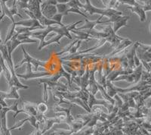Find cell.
Listing matches in <instances>:
<instances>
[{"label":"cell","instance_id":"cell-28","mask_svg":"<svg viewBox=\"0 0 151 135\" xmlns=\"http://www.w3.org/2000/svg\"><path fill=\"white\" fill-rule=\"evenodd\" d=\"M144 4H149L151 5V0H144Z\"/></svg>","mask_w":151,"mask_h":135},{"label":"cell","instance_id":"cell-13","mask_svg":"<svg viewBox=\"0 0 151 135\" xmlns=\"http://www.w3.org/2000/svg\"><path fill=\"white\" fill-rule=\"evenodd\" d=\"M104 16L101 15L100 17L98 19H97L96 21H88V18H86L85 21H86V24L84 25H83L82 27L80 28H76V30H93L94 29V28L98 25V24H106L107 23V21H101V20L103 18Z\"/></svg>","mask_w":151,"mask_h":135},{"label":"cell","instance_id":"cell-9","mask_svg":"<svg viewBox=\"0 0 151 135\" xmlns=\"http://www.w3.org/2000/svg\"><path fill=\"white\" fill-rule=\"evenodd\" d=\"M140 42H135L134 44L132 45V48L130 49H126L125 51V56L128 60V63H129V67L132 69L134 70L136 68L135 64H134V56L136 55V52H137V48L139 47Z\"/></svg>","mask_w":151,"mask_h":135},{"label":"cell","instance_id":"cell-3","mask_svg":"<svg viewBox=\"0 0 151 135\" xmlns=\"http://www.w3.org/2000/svg\"><path fill=\"white\" fill-rule=\"evenodd\" d=\"M32 65L30 63H27V73L26 74H16L17 78H23L24 80L36 79V78H43L45 76H52L53 73L52 71H45V72H33L32 71Z\"/></svg>","mask_w":151,"mask_h":135},{"label":"cell","instance_id":"cell-14","mask_svg":"<svg viewBox=\"0 0 151 135\" xmlns=\"http://www.w3.org/2000/svg\"><path fill=\"white\" fill-rule=\"evenodd\" d=\"M10 89V92H8V93L0 91V99H4V100L5 99H14L16 100L21 99V97L17 93V90H19V88L16 87H12Z\"/></svg>","mask_w":151,"mask_h":135},{"label":"cell","instance_id":"cell-5","mask_svg":"<svg viewBox=\"0 0 151 135\" xmlns=\"http://www.w3.org/2000/svg\"><path fill=\"white\" fill-rule=\"evenodd\" d=\"M103 30H104L105 32H106L107 33V37H106V40L107 42H109L110 44H111L110 46V48H114L116 49L120 43L122 41H123L125 38L123 37H120L119 36L116 34V33L113 31V29L110 25L107 26L106 28H104Z\"/></svg>","mask_w":151,"mask_h":135},{"label":"cell","instance_id":"cell-25","mask_svg":"<svg viewBox=\"0 0 151 135\" xmlns=\"http://www.w3.org/2000/svg\"><path fill=\"white\" fill-rule=\"evenodd\" d=\"M64 16H65V15L64 14H61V13H57V14L55 15L53 17H52V20H54V21H57V22L58 23V24H60V26L63 27V26H64V24H62L61 21H62V18H63V17H64Z\"/></svg>","mask_w":151,"mask_h":135},{"label":"cell","instance_id":"cell-22","mask_svg":"<svg viewBox=\"0 0 151 135\" xmlns=\"http://www.w3.org/2000/svg\"><path fill=\"white\" fill-rule=\"evenodd\" d=\"M36 106H37L38 113H41V114L45 115L48 110V106L45 101L36 102Z\"/></svg>","mask_w":151,"mask_h":135},{"label":"cell","instance_id":"cell-7","mask_svg":"<svg viewBox=\"0 0 151 135\" xmlns=\"http://www.w3.org/2000/svg\"><path fill=\"white\" fill-rule=\"evenodd\" d=\"M21 104H22L23 108L21 109H18L15 112L14 115V118H16L17 115L19 113L24 112L27 114L28 115H34L36 116L38 114L37 106H36V103H33V102H26L21 99Z\"/></svg>","mask_w":151,"mask_h":135},{"label":"cell","instance_id":"cell-1","mask_svg":"<svg viewBox=\"0 0 151 135\" xmlns=\"http://www.w3.org/2000/svg\"><path fill=\"white\" fill-rule=\"evenodd\" d=\"M84 12H87L90 15L94 14L101 15L102 16H106L108 18L113 17L114 15H122V12L117 11L114 9H99L93 5H91L90 0H86V3L83 5Z\"/></svg>","mask_w":151,"mask_h":135},{"label":"cell","instance_id":"cell-29","mask_svg":"<svg viewBox=\"0 0 151 135\" xmlns=\"http://www.w3.org/2000/svg\"><path fill=\"white\" fill-rule=\"evenodd\" d=\"M5 15H4V14H2V15H0V21H2V19H3V18H4V17H5Z\"/></svg>","mask_w":151,"mask_h":135},{"label":"cell","instance_id":"cell-16","mask_svg":"<svg viewBox=\"0 0 151 135\" xmlns=\"http://www.w3.org/2000/svg\"><path fill=\"white\" fill-rule=\"evenodd\" d=\"M127 9H130L132 12V13H135L136 15H137L140 18V21H141V22L146 21V13H145L144 9H143V5H141V3L138 5H136V6H129Z\"/></svg>","mask_w":151,"mask_h":135},{"label":"cell","instance_id":"cell-34","mask_svg":"<svg viewBox=\"0 0 151 135\" xmlns=\"http://www.w3.org/2000/svg\"><path fill=\"white\" fill-rule=\"evenodd\" d=\"M49 135H54V134H51V133H49Z\"/></svg>","mask_w":151,"mask_h":135},{"label":"cell","instance_id":"cell-15","mask_svg":"<svg viewBox=\"0 0 151 135\" xmlns=\"http://www.w3.org/2000/svg\"><path fill=\"white\" fill-rule=\"evenodd\" d=\"M41 11L42 15L45 16L48 19H52V17L58 13V9H57L56 5H45L44 7L41 8Z\"/></svg>","mask_w":151,"mask_h":135},{"label":"cell","instance_id":"cell-21","mask_svg":"<svg viewBox=\"0 0 151 135\" xmlns=\"http://www.w3.org/2000/svg\"><path fill=\"white\" fill-rule=\"evenodd\" d=\"M57 9H58V13H61L66 15H68V10L70 9V6L67 3H58L56 5Z\"/></svg>","mask_w":151,"mask_h":135},{"label":"cell","instance_id":"cell-10","mask_svg":"<svg viewBox=\"0 0 151 135\" xmlns=\"http://www.w3.org/2000/svg\"><path fill=\"white\" fill-rule=\"evenodd\" d=\"M74 106V104H72V105H70V107L68 109H66V108H63L58 105V104H55L53 106V111L54 112H64L65 113L66 115H67V118H66L65 123H67V125H69V127L72 125V123L73 122L74 117L71 115L70 110Z\"/></svg>","mask_w":151,"mask_h":135},{"label":"cell","instance_id":"cell-20","mask_svg":"<svg viewBox=\"0 0 151 135\" xmlns=\"http://www.w3.org/2000/svg\"><path fill=\"white\" fill-rule=\"evenodd\" d=\"M125 81L129 83H134V77L133 73L129 74V75H124L119 76L118 78L114 80V81Z\"/></svg>","mask_w":151,"mask_h":135},{"label":"cell","instance_id":"cell-35","mask_svg":"<svg viewBox=\"0 0 151 135\" xmlns=\"http://www.w3.org/2000/svg\"><path fill=\"white\" fill-rule=\"evenodd\" d=\"M150 123H151V121H150Z\"/></svg>","mask_w":151,"mask_h":135},{"label":"cell","instance_id":"cell-19","mask_svg":"<svg viewBox=\"0 0 151 135\" xmlns=\"http://www.w3.org/2000/svg\"><path fill=\"white\" fill-rule=\"evenodd\" d=\"M98 89H99V91L101 93L102 97H104V99L106 101H107V102H110V104H112V105L114 106L116 103V100L114 99V98H112V97L107 94V91H106V89H105L102 85L100 84L98 82Z\"/></svg>","mask_w":151,"mask_h":135},{"label":"cell","instance_id":"cell-17","mask_svg":"<svg viewBox=\"0 0 151 135\" xmlns=\"http://www.w3.org/2000/svg\"><path fill=\"white\" fill-rule=\"evenodd\" d=\"M0 64L2 65L4 76L7 80L8 83H9L11 81V79H12V72H11L9 68L7 67L6 65H5V59H3V56H2V54H0Z\"/></svg>","mask_w":151,"mask_h":135},{"label":"cell","instance_id":"cell-12","mask_svg":"<svg viewBox=\"0 0 151 135\" xmlns=\"http://www.w3.org/2000/svg\"><path fill=\"white\" fill-rule=\"evenodd\" d=\"M15 25H21L23 27L27 28H39L42 30L45 29V27L42 26L40 22L36 18H30L29 20H23V21H18L14 23Z\"/></svg>","mask_w":151,"mask_h":135},{"label":"cell","instance_id":"cell-2","mask_svg":"<svg viewBox=\"0 0 151 135\" xmlns=\"http://www.w3.org/2000/svg\"><path fill=\"white\" fill-rule=\"evenodd\" d=\"M21 49H22V51H23V52H24V59L21 61V62L18 63V64L15 66V68H19L20 66L23 65L24 63H30L31 65H33L34 66V68H35L34 70L36 71L38 70L37 69L38 67L41 66V67H43V68H46L47 66L49 65H50V63L48 62V61L38 60V59H35V58L31 57L29 54L27 52V51L25 50V49H24V46H21Z\"/></svg>","mask_w":151,"mask_h":135},{"label":"cell","instance_id":"cell-18","mask_svg":"<svg viewBox=\"0 0 151 135\" xmlns=\"http://www.w3.org/2000/svg\"><path fill=\"white\" fill-rule=\"evenodd\" d=\"M63 36L60 34H57L55 36H54L53 37L51 38V40H48V41H44L42 44H40L39 47H38V49L39 50H42L44 47L50 45V44H60V40L62 38Z\"/></svg>","mask_w":151,"mask_h":135},{"label":"cell","instance_id":"cell-33","mask_svg":"<svg viewBox=\"0 0 151 135\" xmlns=\"http://www.w3.org/2000/svg\"><path fill=\"white\" fill-rule=\"evenodd\" d=\"M145 135H151V133H150V132H147V133Z\"/></svg>","mask_w":151,"mask_h":135},{"label":"cell","instance_id":"cell-30","mask_svg":"<svg viewBox=\"0 0 151 135\" xmlns=\"http://www.w3.org/2000/svg\"><path fill=\"white\" fill-rule=\"evenodd\" d=\"M36 131L35 130L34 131H33V132H32V133H31L30 134H29V135H36Z\"/></svg>","mask_w":151,"mask_h":135},{"label":"cell","instance_id":"cell-23","mask_svg":"<svg viewBox=\"0 0 151 135\" xmlns=\"http://www.w3.org/2000/svg\"><path fill=\"white\" fill-rule=\"evenodd\" d=\"M79 39H75V40H74L70 44V45L67 46H66L65 48L63 49V50L60 51V52H57V53L55 54V56H62L63 54L67 53V52H70V49H72V47L74 45H76V43H77V42L79 41Z\"/></svg>","mask_w":151,"mask_h":135},{"label":"cell","instance_id":"cell-27","mask_svg":"<svg viewBox=\"0 0 151 135\" xmlns=\"http://www.w3.org/2000/svg\"><path fill=\"white\" fill-rule=\"evenodd\" d=\"M139 47H141V49H143L144 50L147 51V52H151V45H144V44H142L140 43L139 44Z\"/></svg>","mask_w":151,"mask_h":135},{"label":"cell","instance_id":"cell-6","mask_svg":"<svg viewBox=\"0 0 151 135\" xmlns=\"http://www.w3.org/2000/svg\"><path fill=\"white\" fill-rule=\"evenodd\" d=\"M130 18V16H123V15H114L113 17L109 18L107 21L108 22H112L113 24V31L117 33L119 30L123 27H128L127 21Z\"/></svg>","mask_w":151,"mask_h":135},{"label":"cell","instance_id":"cell-24","mask_svg":"<svg viewBox=\"0 0 151 135\" xmlns=\"http://www.w3.org/2000/svg\"><path fill=\"white\" fill-rule=\"evenodd\" d=\"M118 2L122 4H126L129 6H136L140 4V2H137L136 0H118Z\"/></svg>","mask_w":151,"mask_h":135},{"label":"cell","instance_id":"cell-32","mask_svg":"<svg viewBox=\"0 0 151 135\" xmlns=\"http://www.w3.org/2000/svg\"><path fill=\"white\" fill-rule=\"evenodd\" d=\"M150 34H151V23H150Z\"/></svg>","mask_w":151,"mask_h":135},{"label":"cell","instance_id":"cell-11","mask_svg":"<svg viewBox=\"0 0 151 135\" xmlns=\"http://www.w3.org/2000/svg\"><path fill=\"white\" fill-rule=\"evenodd\" d=\"M134 43L132 41V40H129V39L125 38L123 41H122L120 43V44L118 46L116 49H114V50L112 52H110V54L108 55H106V58H110V57H113V56H116V54L119 53V52H123L124 50H125L126 49L129 48L130 46L133 45Z\"/></svg>","mask_w":151,"mask_h":135},{"label":"cell","instance_id":"cell-26","mask_svg":"<svg viewBox=\"0 0 151 135\" xmlns=\"http://www.w3.org/2000/svg\"><path fill=\"white\" fill-rule=\"evenodd\" d=\"M82 41H83V40H79V41H78L77 43L76 44V45H74L72 47V49H71L70 50V52H69V55H74V54L77 53L78 49H79V48L80 47Z\"/></svg>","mask_w":151,"mask_h":135},{"label":"cell","instance_id":"cell-4","mask_svg":"<svg viewBox=\"0 0 151 135\" xmlns=\"http://www.w3.org/2000/svg\"><path fill=\"white\" fill-rule=\"evenodd\" d=\"M83 21H76V22L72 23V24H67V25H64L63 27L60 26H53L52 27V31L56 33L57 34H60L62 36H67V38H69L70 40H73L72 36L70 35V32H71L72 30H75L76 25H78L79 24L82 23Z\"/></svg>","mask_w":151,"mask_h":135},{"label":"cell","instance_id":"cell-31","mask_svg":"<svg viewBox=\"0 0 151 135\" xmlns=\"http://www.w3.org/2000/svg\"><path fill=\"white\" fill-rule=\"evenodd\" d=\"M0 31H1V29H0ZM1 44H2V39L0 38V45H1Z\"/></svg>","mask_w":151,"mask_h":135},{"label":"cell","instance_id":"cell-8","mask_svg":"<svg viewBox=\"0 0 151 135\" xmlns=\"http://www.w3.org/2000/svg\"><path fill=\"white\" fill-rule=\"evenodd\" d=\"M88 107L91 109L93 108V106H104V107H106L108 110V113L111 112L112 110H113L114 106L112 105V104L109 103L107 101H106L105 99H97L95 98V96H94L93 94H91L89 92V97H88Z\"/></svg>","mask_w":151,"mask_h":135}]
</instances>
